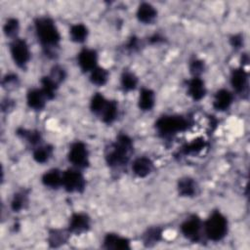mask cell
Masks as SVG:
<instances>
[{
  "label": "cell",
  "instance_id": "ffe728a7",
  "mask_svg": "<svg viewBox=\"0 0 250 250\" xmlns=\"http://www.w3.org/2000/svg\"><path fill=\"white\" fill-rule=\"evenodd\" d=\"M178 190L182 196H193L196 194L197 186L191 178H183L178 183Z\"/></svg>",
  "mask_w": 250,
  "mask_h": 250
},
{
  "label": "cell",
  "instance_id": "277c9868",
  "mask_svg": "<svg viewBox=\"0 0 250 250\" xmlns=\"http://www.w3.org/2000/svg\"><path fill=\"white\" fill-rule=\"evenodd\" d=\"M188 126V120L182 116L169 115L160 117L156 123L155 127L157 131L163 136L176 134L182 131H185Z\"/></svg>",
  "mask_w": 250,
  "mask_h": 250
},
{
  "label": "cell",
  "instance_id": "5b68a950",
  "mask_svg": "<svg viewBox=\"0 0 250 250\" xmlns=\"http://www.w3.org/2000/svg\"><path fill=\"white\" fill-rule=\"evenodd\" d=\"M11 56L15 63L21 68H24L30 60V50L25 40L16 38L10 45Z\"/></svg>",
  "mask_w": 250,
  "mask_h": 250
},
{
  "label": "cell",
  "instance_id": "603a6c76",
  "mask_svg": "<svg viewBox=\"0 0 250 250\" xmlns=\"http://www.w3.org/2000/svg\"><path fill=\"white\" fill-rule=\"evenodd\" d=\"M90 80L97 86H104L108 80V72L104 67L97 66L90 72Z\"/></svg>",
  "mask_w": 250,
  "mask_h": 250
},
{
  "label": "cell",
  "instance_id": "836d02e7",
  "mask_svg": "<svg viewBox=\"0 0 250 250\" xmlns=\"http://www.w3.org/2000/svg\"><path fill=\"white\" fill-rule=\"evenodd\" d=\"M204 62L200 60H194L189 64V71L193 77H199V75L204 71Z\"/></svg>",
  "mask_w": 250,
  "mask_h": 250
},
{
  "label": "cell",
  "instance_id": "44dd1931",
  "mask_svg": "<svg viewBox=\"0 0 250 250\" xmlns=\"http://www.w3.org/2000/svg\"><path fill=\"white\" fill-rule=\"evenodd\" d=\"M118 114V106L115 101H107L105 106L104 107L103 111L100 113L103 121L104 123H112Z\"/></svg>",
  "mask_w": 250,
  "mask_h": 250
},
{
  "label": "cell",
  "instance_id": "d6986e66",
  "mask_svg": "<svg viewBox=\"0 0 250 250\" xmlns=\"http://www.w3.org/2000/svg\"><path fill=\"white\" fill-rule=\"evenodd\" d=\"M154 102H155L154 92L147 88L142 89L139 96V107L142 110H150L154 105Z\"/></svg>",
  "mask_w": 250,
  "mask_h": 250
},
{
  "label": "cell",
  "instance_id": "4dcf8cb0",
  "mask_svg": "<svg viewBox=\"0 0 250 250\" xmlns=\"http://www.w3.org/2000/svg\"><path fill=\"white\" fill-rule=\"evenodd\" d=\"M67 239V233H65L64 230L61 229H54L50 232L49 236V243L52 246H59L60 244H62Z\"/></svg>",
  "mask_w": 250,
  "mask_h": 250
},
{
  "label": "cell",
  "instance_id": "484cf974",
  "mask_svg": "<svg viewBox=\"0 0 250 250\" xmlns=\"http://www.w3.org/2000/svg\"><path fill=\"white\" fill-rule=\"evenodd\" d=\"M18 135L21 136L23 140L29 143L32 146L38 145L41 141L40 132L34 130H26V129H20L18 130Z\"/></svg>",
  "mask_w": 250,
  "mask_h": 250
},
{
  "label": "cell",
  "instance_id": "3957f363",
  "mask_svg": "<svg viewBox=\"0 0 250 250\" xmlns=\"http://www.w3.org/2000/svg\"><path fill=\"white\" fill-rule=\"evenodd\" d=\"M206 236L213 241L223 239L228 232V221L220 212H213L204 224Z\"/></svg>",
  "mask_w": 250,
  "mask_h": 250
},
{
  "label": "cell",
  "instance_id": "9c48e42d",
  "mask_svg": "<svg viewBox=\"0 0 250 250\" xmlns=\"http://www.w3.org/2000/svg\"><path fill=\"white\" fill-rule=\"evenodd\" d=\"M77 62L80 68L84 72H91L95 67L98 66V55L96 51L92 49H83L78 54Z\"/></svg>",
  "mask_w": 250,
  "mask_h": 250
},
{
  "label": "cell",
  "instance_id": "f1b7e54d",
  "mask_svg": "<svg viewBox=\"0 0 250 250\" xmlns=\"http://www.w3.org/2000/svg\"><path fill=\"white\" fill-rule=\"evenodd\" d=\"M162 231L158 228H151L147 229V231L144 235V242L146 245L150 246L152 244L157 243L161 238Z\"/></svg>",
  "mask_w": 250,
  "mask_h": 250
},
{
  "label": "cell",
  "instance_id": "7402d4cb",
  "mask_svg": "<svg viewBox=\"0 0 250 250\" xmlns=\"http://www.w3.org/2000/svg\"><path fill=\"white\" fill-rule=\"evenodd\" d=\"M69 35H70V38L73 42L82 43L88 37V28H87L86 25H84L82 23L73 24L70 27Z\"/></svg>",
  "mask_w": 250,
  "mask_h": 250
},
{
  "label": "cell",
  "instance_id": "e575fe53",
  "mask_svg": "<svg viewBox=\"0 0 250 250\" xmlns=\"http://www.w3.org/2000/svg\"><path fill=\"white\" fill-rule=\"evenodd\" d=\"M54 81H56L58 84H60L65 77V72L64 70L60 67V66H55L52 71H51V74L49 75Z\"/></svg>",
  "mask_w": 250,
  "mask_h": 250
},
{
  "label": "cell",
  "instance_id": "ac0fdd59",
  "mask_svg": "<svg viewBox=\"0 0 250 250\" xmlns=\"http://www.w3.org/2000/svg\"><path fill=\"white\" fill-rule=\"evenodd\" d=\"M42 183L48 188H57L62 184V173H61L57 169L49 170L43 175Z\"/></svg>",
  "mask_w": 250,
  "mask_h": 250
},
{
  "label": "cell",
  "instance_id": "1f68e13d",
  "mask_svg": "<svg viewBox=\"0 0 250 250\" xmlns=\"http://www.w3.org/2000/svg\"><path fill=\"white\" fill-rule=\"evenodd\" d=\"M25 204H26V195L22 192H19L14 195V198L11 203V207L15 212H19L20 210L24 208Z\"/></svg>",
  "mask_w": 250,
  "mask_h": 250
},
{
  "label": "cell",
  "instance_id": "9a60e30c",
  "mask_svg": "<svg viewBox=\"0 0 250 250\" xmlns=\"http://www.w3.org/2000/svg\"><path fill=\"white\" fill-rule=\"evenodd\" d=\"M104 245L107 249L126 250L130 248V242L127 238L115 233H108L104 239Z\"/></svg>",
  "mask_w": 250,
  "mask_h": 250
},
{
  "label": "cell",
  "instance_id": "d590c367",
  "mask_svg": "<svg viewBox=\"0 0 250 250\" xmlns=\"http://www.w3.org/2000/svg\"><path fill=\"white\" fill-rule=\"evenodd\" d=\"M17 80H18V78H17V76L15 74H8V75H6L4 77L2 84H3L4 87L9 88L11 86L16 85L17 84Z\"/></svg>",
  "mask_w": 250,
  "mask_h": 250
},
{
  "label": "cell",
  "instance_id": "7a4b0ae2",
  "mask_svg": "<svg viewBox=\"0 0 250 250\" xmlns=\"http://www.w3.org/2000/svg\"><path fill=\"white\" fill-rule=\"evenodd\" d=\"M133 150L132 140L126 135H120L105 154L106 162L111 167H119L126 164Z\"/></svg>",
  "mask_w": 250,
  "mask_h": 250
},
{
  "label": "cell",
  "instance_id": "6da1fadb",
  "mask_svg": "<svg viewBox=\"0 0 250 250\" xmlns=\"http://www.w3.org/2000/svg\"><path fill=\"white\" fill-rule=\"evenodd\" d=\"M35 30L39 42L43 48L48 50V52H51L58 47L61 35L53 20L46 17L38 18L35 21Z\"/></svg>",
  "mask_w": 250,
  "mask_h": 250
},
{
  "label": "cell",
  "instance_id": "83f0119b",
  "mask_svg": "<svg viewBox=\"0 0 250 250\" xmlns=\"http://www.w3.org/2000/svg\"><path fill=\"white\" fill-rule=\"evenodd\" d=\"M107 103V100L100 93L96 94L93 96L92 100H91V104H90V107H91V110L96 113V114H99L103 111L104 107L105 106Z\"/></svg>",
  "mask_w": 250,
  "mask_h": 250
},
{
  "label": "cell",
  "instance_id": "ba28073f",
  "mask_svg": "<svg viewBox=\"0 0 250 250\" xmlns=\"http://www.w3.org/2000/svg\"><path fill=\"white\" fill-rule=\"evenodd\" d=\"M201 229L202 222L196 216H192L187 219L181 226V231L184 236L191 241H197L200 238Z\"/></svg>",
  "mask_w": 250,
  "mask_h": 250
},
{
  "label": "cell",
  "instance_id": "f546056e",
  "mask_svg": "<svg viewBox=\"0 0 250 250\" xmlns=\"http://www.w3.org/2000/svg\"><path fill=\"white\" fill-rule=\"evenodd\" d=\"M19 28H20V23L19 21L17 19H9L5 25H4V33L7 37L10 38H17V34L19 32Z\"/></svg>",
  "mask_w": 250,
  "mask_h": 250
},
{
  "label": "cell",
  "instance_id": "52a82bcc",
  "mask_svg": "<svg viewBox=\"0 0 250 250\" xmlns=\"http://www.w3.org/2000/svg\"><path fill=\"white\" fill-rule=\"evenodd\" d=\"M68 160L78 168H85L89 165V152L84 143L76 142L71 145L68 152Z\"/></svg>",
  "mask_w": 250,
  "mask_h": 250
},
{
  "label": "cell",
  "instance_id": "5bb4252c",
  "mask_svg": "<svg viewBox=\"0 0 250 250\" xmlns=\"http://www.w3.org/2000/svg\"><path fill=\"white\" fill-rule=\"evenodd\" d=\"M188 93L194 101L203 99L206 95V87L204 81L199 77L191 78L188 83Z\"/></svg>",
  "mask_w": 250,
  "mask_h": 250
},
{
  "label": "cell",
  "instance_id": "d4e9b609",
  "mask_svg": "<svg viewBox=\"0 0 250 250\" xmlns=\"http://www.w3.org/2000/svg\"><path fill=\"white\" fill-rule=\"evenodd\" d=\"M53 153L52 146L45 145L37 146L33 151V158L38 163H44L48 161Z\"/></svg>",
  "mask_w": 250,
  "mask_h": 250
},
{
  "label": "cell",
  "instance_id": "7c38bea8",
  "mask_svg": "<svg viewBox=\"0 0 250 250\" xmlns=\"http://www.w3.org/2000/svg\"><path fill=\"white\" fill-rule=\"evenodd\" d=\"M152 169H153L152 161L148 157H145V156L135 159L132 164L133 173L140 178H145L147 175H149Z\"/></svg>",
  "mask_w": 250,
  "mask_h": 250
},
{
  "label": "cell",
  "instance_id": "d6a6232c",
  "mask_svg": "<svg viewBox=\"0 0 250 250\" xmlns=\"http://www.w3.org/2000/svg\"><path fill=\"white\" fill-rule=\"evenodd\" d=\"M204 147V141L202 139L194 140L184 147L185 153H196Z\"/></svg>",
  "mask_w": 250,
  "mask_h": 250
},
{
  "label": "cell",
  "instance_id": "8992f818",
  "mask_svg": "<svg viewBox=\"0 0 250 250\" xmlns=\"http://www.w3.org/2000/svg\"><path fill=\"white\" fill-rule=\"evenodd\" d=\"M85 179L83 175L73 169H68L62 173V186L68 192H81L85 188Z\"/></svg>",
  "mask_w": 250,
  "mask_h": 250
},
{
  "label": "cell",
  "instance_id": "8d00e7d4",
  "mask_svg": "<svg viewBox=\"0 0 250 250\" xmlns=\"http://www.w3.org/2000/svg\"><path fill=\"white\" fill-rule=\"evenodd\" d=\"M230 44L232 47L234 48H240L241 45L243 44V38L241 35L239 34H236V35H233L231 38H230Z\"/></svg>",
  "mask_w": 250,
  "mask_h": 250
},
{
  "label": "cell",
  "instance_id": "4316f807",
  "mask_svg": "<svg viewBox=\"0 0 250 250\" xmlns=\"http://www.w3.org/2000/svg\"><path fill=\"white\" fill-rule=\"evenodd\" d=\"M138 84L137 76L131 71H125L121 76V86L125 91H132Z\"/></svg>",
  "mask_w": 250,
  "mask_h": 250
},
{
  "label": "cell",
  "instance_id": "2e32d148",
  "mask_svg": "<svg viewBox=\"0 0 250 250\" xmlns=\"http://www.w3.org/2000/svg\"><path fill=\"white\" fill-rule=\"evenodd\" d=\"M47 98L41 89L29 90L26 96V102L30 108L35 110H40L45 106V102Z\"/></svg>",
  "mask_w": 250,
  "mask_h": 250
},
{
  "label": "cell",
  "instance_id": "cb8c5ba5",
  "mask_svg": "<svg viewBox=\"0 0 250 250\" xmlns=\"http://www.w3.org/2000/svg\"><path fill=\"white\" fill-rule=\"evenodd\" d=\"M58 85L59 84L56 81H54L50 76H45L41 79V90L45 94L46 98L49 100H52L55 97Z\"/></svg>",
  "mask_w": 250,
  "mask_h": 250
},
{
  "label": "cell",
  "instance_id": "4fadbf2b",
  "mask_svg": "<svg viewBox=\"0 0 250 250\" xmlns=\"http://www.w3.org/2000/svg\"><path fill=\"white\" fill-rule=\"evenodd\" d=\"M232 101H233L232 94L229 90L221 89L215 94L213 106L215 109L219 111L227 110L232 104Z\"/></svg>",
  "mask_w": 250,
  "mask_h": 250
},
{
  "label": "cell",
  "instance_id": "e0dca14e",
  "mask_svg": "<svg viewBox=\"0 0 250 250\" xmlns=\"http://www.w3.org/2000/svg\"><path fill=\"white\" fill-rule=\"evenodd\" d=\"M157 16V11L155 8L148 3H142L137 11V17L140 21L144 23L152 22Z\"/></svg>",
  "mask_w": 250,
  "mask_h": 250
},
{
  "label": "cell",
  "instance_id": "30bf717a",
  "mask_svg": "<svg viewBox=\"0 0 250 250\" xmlns=\"http://www.w3.org/2000/svg\"><path fill=\"white\" fill-rule=\"evenodd\" d=\"M90 229V218L84 213H74L69 220L68 229L70 232L82 233Z\"/></svg>",
  "mask_w": 250,
  "mask_h": 250
},
{
  "label": "cell",
  "instance_id": "8fae6325",
  "mask_svg": "<svg viewBox=\"0 0 250 250\" xmlns=\"http://www.w3.org/2000/svg\"><path fill=\"white\" fill-rule=\"evenodd\" d=\"M230 84L237 93H243L247 89L248 74L244 68L239 67L232 70L230 75Z\"/></svg>",
  "mask_w": 250,
  "mask_h": 250
}]
</instances>
